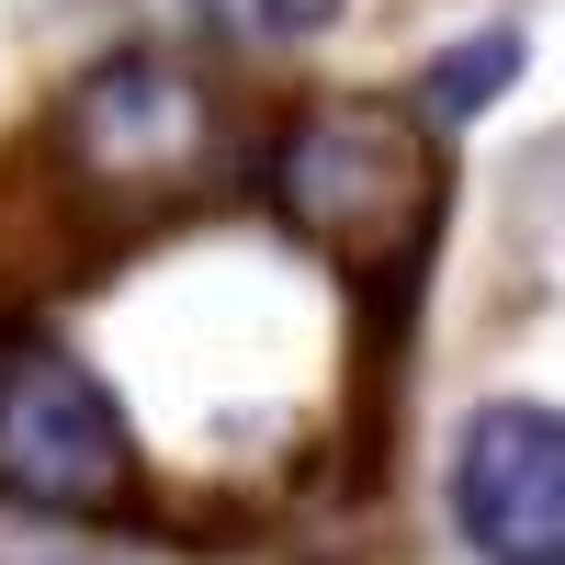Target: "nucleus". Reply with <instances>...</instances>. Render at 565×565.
<instances>
[{
    "mask_svg": "<svg viewBox=\"0 0 565 565\" xmlns=\"http://www.w3.org/2000/svg\"><path fill=\"white\" fill-rule=\"evenodd\" d=\"M271 204L306 249L373 271V260H407L430 238L441 159L418 136V114H396V103H317L271 148Z\"/></svg>",
    "mask_w": 565,
    "mask_h": 565,
    "instance_id": "obj_1",
    "label": "nucleus"
},
{
    "mask_svg": "<svg viewBox=\"0 0 565 565\" xmlns=\"http://www.w3.org/2000/svg\"><path fill=\"white\" fill-rule=\"evenodd\" d=\"M125 498H136V441L103 396V373L45 340H0V509L114 521Z\"/></svg>",
    "mask_w": 565,
    "mask_h": 565,
    "instance_id": "obj_2",
    "label": "nucleus"
},
{
    "mask_svg": "<svg viewBox=\"0 0 565 565\" xmlns=\"http://www.w3.org/2000/svg\"><path fill=\"white\" fill-rule=\"evenodd\" d=\"M452 532L487 565H565V418L554 407H476L452 441Z\"/></svg>",
    "mask_w": 565,
    "mask_h": 565,
    "instance_id": "obj_3",
    "label": "nucleus"
},
{
    "mask_svg": "<svg viewBox=\"0 0 565 565\" xmlns=\"http://www.w3.org/2000/svg\"><path fill=\"white\" fill-rule=\"evenodd\" d=\"M68 148H79L90 181H181L193 148H204V103L170 57H114V68L79 79Z\"/></svg>",
    "mask_w": 565,
    "mask_h": 565,
    "instance_id": "obj_4",
    "label": "nucleus"
},
{
    "mask_svg": "<svg viewBox=\"0 0 565 565\" xmlns=\"http://www.w3.org/2000/svg\"><path fill=\"white\" fill-rule=\"evenodd\" d=\"M509 68H521V34L498 23V34H476V45H452V57L418 79V90H430V114H441V125H463V114H487L498 90H509Z\"/></svg>",
    "mask_w": 565,
    "mask_h": 565,
    "instance_id": "obj_5",
    "label": "nucleus"
},
{
    "mask_svg": "<svg viewBox=\"0 0 565 565\" xmlns=\"http://www.w3.org/2000/svg\"><path fill=\"white\" fill-rule=\"evenodd\" d=\"M193 12L215 34H238V45H306V34L340 23V0H193Z\"/></svg>",
    "mask_w": 565,
    "mask_h": 565,
    "instance_id": "obj_6",
    "label": "nucleus"
}]
</instances>
